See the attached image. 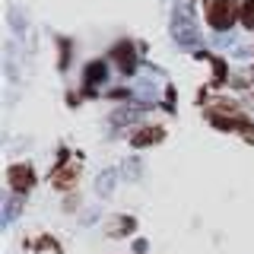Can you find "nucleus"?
<instances>
[{
    "label": "nucleus",
    "instance_id": "obj_2",
    "mask_svg": "<svg viewBox=\"0 0 254 254\" xmlns=\"http://www.w3.org/2000/svg\"><path fill=\"white\" fill-rule=\"evenodd\" d=\"M203 16L216 32H226L235 26V19H242V3L238 0H206Z\"/></svg>",
    "mask_w": 254,
    "mask_h": 254
},
{
    "label": "nucleus",
    "instance_id": "obj_3",
    "mask_svg": "<svg viewBox=\"0 0 254 254\" xmlns=\"http://www.w3.org/2000/svg\"><path fill=\"white\" fill-rule=\"evenodd\" d=\"M76 178H79V165H70V153H67V149H61L58 165L51 169V185L58 188V190H70V188L76 185Z\"/></svg>",
    "mask_w": 254,
    "mask_h": 254
},
{
    "label": "nucleus",
    "instance_id": "obj_8",
    "mask_svg": "<svg viewBox=\"0 0 254 254\" xmlns=\"http://www.w3.org/2000/svg\"><path fill=\"white\" fill-rule=\"evenodd\" d=\"M242 26L254 32V0H242Z\"/></svg>",
    "mask_w": 254,
    "mask_h": 254
},
{
    "label": "nucleus",
    "instance_id": "obj_6",
    "mask_svg": "<svg viewBox=\"0 0 254 254\" xmlns=\"http://www.w3.org/2000/svg\"><path fill=\"white\" fill-rule=\"evenodd\" d=\"M111 54L118 58V64H121L124 76H127V73H133V67H137V54H133V45H130V42L115 45V51H111Z\"/></svg>",
    "mask_w": 254,
    "mask_h": 254
},
{
    "label": "nucleus",
    "instance_id": "obj_10",
    "mask_svg": "<svg viewBox=\"0 0 254 254\" xmlns=\"http://www.w3.org/2000/svg\"><path fill=\"white\" fill-rule=\"evenodd\" d=\"M133 226H137V222H133L130 216H127V219H118V226L111 229V235H124V232L130 235V232H133Z\"/></svg>",
    "mask_w": 254,
    "mask_h": 254
},
{
    "label": "nucleus",
    "instance_id": "obj_5",
    "mask_svg": "<svg viewBox=\"0 0 254 254\" xmlns=\"http://www.w3.org/2000/svg\"><path fill=\"white\" fill-rule=\"evenodd\" d=\"M162 137H165V130L159 124H146V127H140V130L130 133V146L133 149H143V146H153V143H159Z\"/></svg>",
    "mask_w": 254,
    "mask_h": 254
},
{
    "label": "nucleus",
    "instance_id": "obj_7",
    "mask_svg": "<svg viewBox=\"0 0 254 254\" xmlns=\"http://www.w3.org/2000/svg\"><path fill=\"white\" fill-rule=\"evenodd\" d=\"M99 79H105V64L102 61H92L89 67H86V83H99Z\"/></svg>",
    "mask_w": 254,
    "mask_h": 254
},
{
    "label": "nucleus",
    "instance_id": "obj_1",
    "mask_svg": "<svg viewBox=\"0 0 254 254\" xmlns=\"http://www.w3.org/2000/svg\"><path fill=\"white\" fill-rule=\"evenodd\" d=\"M219 105H210V124L216 127V130H232V133H242L248 143H254V124L248 121V118L238 111L232 102H226V99H216Z\"/></svg>",
    "mask_w": 254,
    "mask_h": 254
},
{
    "label": "nucleus",
    "instance_id": "obj_9",
    "mask_svg": "<svg viewBox=\"0 0 254 254\" xmlns=\"http://www.w3.org/2000/svg\"><path fill=\"white\" fill-rule=\"evenodd\" d=\"M29 248H51L54 254H61V245L54 242V238H48V235H42V238H35V242H29Z\"/></svg>",
    "mask_w": 254,
    "mask_h": 254
},
{
    "label": "nucleus",
    "instance_id": "obj_4",
    "mask_svg": "<svg viewBox=\"0 0 254 254\" xmlns=\"http://www.w3.org/2000/svg\"><path fill=\"white\" fill-rule=\"evenodd\" d=\"M6 181H10L13 194H26V190H32V185H35V169H32L29 162H16V165H10V172H6Z\"/></svg>",
    "mask_w": 254,
    "mask_h": 254
}]
</instances>
